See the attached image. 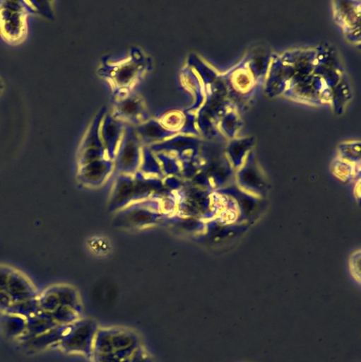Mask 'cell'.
<instances>
[{
	"instance_id": "obj_1",
	"label": "cell",
	"mask_w": 361,
	"mask_h": 362,
	"mask_svg": "<svg viewBox=\"0 0 361 362\" xmlns=\"http://www.w3.org/2000/svg\"><path fill=\"white\" fill-rule=\"evenodd\" d=\"M163 189L165 188L160 178L145 177L138 170L134 175L120 173L111 192L110 209L117 212L134 202L155 197Z\"/></svg>"
},
{
	"instance_id": "obj_2",
	"label": "cell",
	"mask_w": 361,
	"mask_h": 362,
	"mask_svg": "<svg viewBox=\"0 0 361 362\" xmlns=\"http://www.w3.org/2000/svg\"><path fill=\"white\" fill-rule=\"evenodd\" d=\"M39 293L32 280L21 270L0 263V310L37 298Z\"/></svg>"
},
{
	"instance_id": "obj_3",
	"label": "cell",
	"mask_w": 361,
	"mask_h": 362,
	"mask_svg": "<svg viewBox=\"0 0 361 362\" xmlns=\"http://www.w3.org/2000/svg\"><path fill=\"white\" fill-rule=\"evenodd\" d=\"M166 216L162 212L159 200L152 197L134 202L117 211L114 224L124 228H138L154 224Z\"/></svg>"
},
{
	"instance_id": "obj_4",
	"label": "cell",
	"mask_w": 361,
	"mask_h": 362,
	"mask_svg": "<svg viewBox=\"0 0 361 362\" xmlns=\"http://www.w3.org/2000/svg\"><path fill=\"white\" fill-rule=\"evenodd\" d=\"M141 151L138 139L127 131L122 137L114 160V168L121 174L134 175L140 167Z\"/></svg>"
},
{
	"instance_id": "obj_5",
	"label": "cell",
	"mask_w": 361,
	"mask_h": 362,
	"mask_svg": "<svg viewBox=\"0 0 361 362\" xmlns=\"http://www.w3.org/2000/svg\"><path fill=\"white\" fill-rule=\"evenodd\" d=\"M114 168V160L105 158L78 167V176L85 185L100 186L109 177Z\"/></svg>"
},
{
	"instance_id": "obj_6",
	"label": "cell",
	"mask_w": 361,
	"mask_h": 362,
	"mask_svg": "<svg viewBox=\"0 0 361 362\" xmlns=\"http://www.w3.org/2000/svg\"><path fill=\"white\" fill-rule=\"evenodd\" d=\"M0 25L4 33L10 39L11 28L12 40L21 37L24 28V12L20 5H8L0 7Z\"/></svg>"
},
{
	"instance_id": "obj_7",
	"label": "cell",
	"mask_w": 361,
	"mask_h": 362,
	"mask_svg": "<svg viewBox=\"0 0 361 362\" xmlns=\"http://www.w3.org/2000/svg\"><path fill=\"white\" fill-rule=\"evenodd\" d=\"M122 128L115 118L107 116L102 127V141L105 147L106 157L114 160L117 150L122 139Z\"/></svg>"
},
{
	"instance_id": "obj_8",
	"label": "cell",
	"mask_w": 361,
	"mask_h": 362,
	"mask_svg": "<svg viewBox=\"0 0 361 362\" xmlns=\"http://www.w3.org/2000/svg\"><path fill=\"white\" fill-rule=\"evenodd\" d=\"M137 131L146 142L159 141L177 133L174 130L167 129L162 124L154 120L140 125Z\"/></svg>"
},
{
	"instance_id": "obj_9",
	"label": "cell",
	"mask_w": 361,
	"mask_h": 362,
	"mask_svg": "<svg viewBox=\"0 0 361 362\" xmlns=\"http://www.w3.org/2000/svg\"><path fill=\"white\" fill-rule=\"evenodd\" d=\"M145 177L163 178L164 175L160 165L149 147H144L141 151V160L138 169Z\"/></svg>"
},
{
	"instance_id": "obj_10",
	"label": "cell",
	"mask_w": 361,
	"mask_h": 362,
	"mask_svg": "<svg viewBox=\"0 0 361 362\" xmlns=\"http://www.w3.org/2000/svg\"><path fill=\"white\" fill-rule=\"evenodd\" d=\"M155 155L164 176H176L182 173L180 162L174 156L165 152H156Z\"/></svg>"
},
{
	"instance_id": "obj_11",
	"label": "cell",
	"mask_w": 361,
	"mask_h": 362,
	"mask_svg": "<svg viewBox=\"0 0 361 362\" xmlns=\"http://www.w3.org/2000/svg\"><path fill=\"white\" fill-rule=\"evenodd\" d=\"M5 329L11 335L21 336L26 331V319L16 315L6 313Z\"/></svg>"
},
{
	"instance_id": "obj_12",
	"label": "cell",
	"mask_w": 361,
	"mask_h": 362,
	"mask_svg": "<svg viewBox=\"0 0 361 362\" xmlns=\"http://www.w3.org/2000/svg\"><path fill=\"white\" fill-rule=\"evenodd\" d=\"M119 110L122 116L134 118L140 114L141 105L137 100L129 98L121 103Z\"/></svg>"
},
{
	"instance_id": "obj_13",
	"label": "cell",
	"mask_w": 361,
	"mask_h": 362,
	"mask_svg": "<svg viewBox=\"0 0 361 362\" xmlns=\"http://www.w3.org/2000/svg\"><path fill=\"white\" fill-rule=\"evenodd\" d=\"M135 73V67L127 64L115 73V77L119 83L124 85L133 78Z\"/></svg>"
},
{
	"instance_id": "obj_14",
	"label": "cell",
	"mask_w": 361,
	"mask_h": 362,
	"mask_svg": "<svg viewBox=\"0 0 361 362\" xmlns=\"http://www.w3.org/2000/svg\"><path fill=\"white\" fill-rule=\"evenodd\" d=\"M162 181L166 189L172 191L180 189L182 183L176 176H166Z\"/></svg>"
},
{
	"instance_id": "obj_15",
	"label": "cell",
	"mask_w": 361,
	"mask_h": 362,
	"mask_svg": "<svg viewBox=\"0 0 361 362\" xmlns=\"http://www.w3.org/2000/svg\"><path fill=\"white\" fill-rule=\"evenodd\" d=\"M1 90V81H0V90Z\"/></svg>"
}]
</instances>
